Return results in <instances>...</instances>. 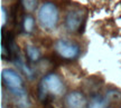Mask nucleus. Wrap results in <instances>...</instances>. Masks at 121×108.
<instances>
[{
  "label": "nucleus",
  "mask_w": 121,
  "mask_h": 108,
  "mask_svg": "<svg viewBox=\"0 0 121 108\" xmlns=\"http://www.w3.org/2000/svg\"><path fill=\"white\" fill-rule=\"evenodd\" d=\"M1 77H2L4 85L10 90V93L17 97L18 101L20 103V106L22 107H27L28 103H27L26 93L22 88V77L11 69H4L1 73Z\"/></svg>",
  "instance_id": "1"
},
{
  "label": "nucleus",
  "mask_w": 121,
  "mask_h": 108,
  "mask_svg": "<svg viewBox=\"0 0 121 108\" xmlns=\"http://www.w3.org/2000/svg\"><path fill=\"white\" fill-rule=\"evenodd\" d=\"M64 90V85L60 77L55 73H48L39 84V99H46L48 93L53 95H60Z\"/></svg>",
  "instance_id": "2"
},
{
  "label": "nucleus",
  "mask_w": 121,
  "mask_h": 108,
  "mask_svg": "<svg viewBox=\"0 0 121 108\" xmlns=\"http://www.w3.org/2000/svg\"><path fill=\"white\" fill-rule=\"evenodd\" d=\"M38 20L40 26L45 29L55 28L58 20V10L53 2H45L42 4L38 11Z\"/></svg>",
  "instance_id": "3"
},
{
  "label": "nucleus",
  "mask_w": 121,
  "mask_h": 108,
  "mask_svg": "<svg viewBox=\"0 0 121 108\" xmlns=\"http://www.w3.org/2000/svg\"><path fill=\"white\" fill-rule=\"evenodd\" d=\"M55 48H56L57 54L65 59H73L78 55V45L71 42V41L63 40V39L57 40L55 43Z\"/></svg>",
  "instance_id": "4"
},
{
  "label": "nucleus",
  "mask_w": 121,
  "mask_h": 108,
  "mask_svg": "<svg viewBox=\"0 0 121 108\" xmlns=\"http://www.w3.org/2000/svg\"><path fill=\"white\" fill-rule=\"evenodd\" d=\"M66 27L69 31H78L84 28V12L81 10H71L66 15Z\"/></svg>",
  "instance_id": "5"
},
{
  "label": "nucleus",
  "mask_w": 121,
  "mask_h": 108,
  "mask_svg": "<svg viewBox=\"0 0 121 108\" xmlns=\"http://www.w3.org/2000/svg\"><path fill=\"white\" fill-rule=\"evenodd\" d=\"M66 106L69 108H85L86 99L81 93L73 91L66 96Z\"/></svg>",
  "instance_id": "6"
},
{
  "label": "nucleus",
  "mask_w": 121,
  "mask_h": 108,
  "mask_svg": "<svg viewBox=\"0 0 121 108\" xmlns=\"http://www.w3.org/2000/svg\"><path fill=\"white\" fill-rule=\"evenodd\" d=\"M26 51H27V56L30 59V61H37L40 57V52L37 48L33 46V45H28L26 48Z\"/></svg>",
  "instance_id": "7"
},
{
  "label": "nucleus",
  "mask_w": 121,
  "mask_h": 108,
  "mask_svg": "<svg viewBox=\"0 0 121 108\" xmlns=\"http://www.w3.org/2000/svg\"><path fill=\"white\" fill-rule=\"evenodd\" d=\"M108 105V100L101 98V97H95L94 99H92V101L89 105V108H105V106Z\"/></svg>",
  "instance_id": "8"
},
{
  "label": "nucleus",
  "mask_w": 121,
  "mask_h": 108,
  "mask_svg": "<svg viewBox=\"0 0 121 108\" xmlns=\"http://www.w3.org/2000/svg\"><path fill=\"white\" fill-rule=\"evenodd\" d=\"M22 2L27 11H33L37 7V0H22Z\"/></svg>",
  "instance_id": "9"
},
{
  "label": "nucleus",
  "mask_w": 121,
  "mask_h": 108,
  "mask_svg": "<svg viewBox=\"0 0 121 108\" xmlns=\"http://www.w3.org/2000/svg\"><path fill=\"white\" fill-rule=\"evenodd\" d=\"M34 28V19L33 17H29L27 16L25 19H24V29L26 32H30Z\"/></svg>",
  "instance_id": "10"
},
{
  "label": "nucleus",
  "mask_w": 121,
  "mask_h": 108,
  "mask_svg": "<svg viewBox=\"0 0 121 108\" xmlns=\"http://www.w3.org/2000/svg\"><path fill=\"white\" fill-rule=\"evenodd\" d=\"M17 64H18V66L20 67V69H22V71H24V73H26V75H27V76H28L29 78H31V70H30L29 68H28V67H27V66L25 65L24 62H22V61L18 60V61H17Z\"/></svg>",
  "instance_id": "11"
}]
</instances>
